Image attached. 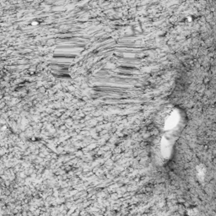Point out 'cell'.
<instances>
[{"instance_id": "1", "label": "cell", "mask_w": 216, "mask_h": 216, "mask_svg": "<svg viewBox=\"0 0 216 216\" xmlns=\"http://www.w3.org/2000/svg\"><path fill=\"white\" fill-rule=\"evenodd\" d=\"M176 116H176V114H172V115L171 116V117L167 120V122H166V126H167L168 128L169 127H175L176 125V123L178 122H176L177 121Z\"/></svg>"}]
</instances>
